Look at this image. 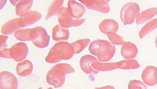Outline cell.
<instances>
[{
    "mask_svg": "<svg viewBox=\"0 0 157 89\" xmlns=\"http://www.w3.org/2000/svg\"><path fill=\"white\" fill-rule=\"evenodd\" d=\"M42 17V15L37 11H31L18 18V25L21 27L25 28L36 24Z\"/></svg>",
    "mask_w": 157,
    "mask_h": 89,
    "instance_id": "30bf717a",
    "label": "cell"
},
{
    "mask_svg": "<svg viewBox=\"0 0 157 89\" xmlns=\"http://www.w3.org/2000/svg\"><path fill=\"white\" fill-rule=\"evenodd\" d=\"M53 68L60 70L65 75L72 74L75 72V69L72 66L66 63H59L54 66Z\"/></svg>",
    "mask_w": 157,
    "mask_h": 89,
    "instance_id": "83f0119b",
    "label": "cell"
},
{
    "mask_svg": "<svg viewBox=\"0 0 157 89\" xmlns=\"http://www.w3.org/2000/svg\"><path fill=\"white\" fill-rule=\"evenodd\" d=\"M94 89H115L114 86L111 85H107V86L100 87H95Z\"/></svg>",
    "mask_w": 157,
    "mask_h": 89,
    "instance_id": "d6a6232c",
    "label": "cell"
},
{
    "mask_svg": "<svg viewBox=\"0 0 157 89\" xmlns=\"http://www.w3.org/2000/svg\"><path fill=\"white\" fill-rule=\"evenodd\" d=\"M156 28H157V18L149 21L144 25L139 32V37L140 39L144 38L148 33H151Z\"/></svg>",
    "mask_w": 157,
    "mask_h": 89,
    "instance_id": "603a6c76",
    "label": "cell"
},
{
    "mask_svg": "<svg viewBox=\"0 0 157 89\" xmlns=\"http://www.w3.org/2000/svg\"><path fill=\"white\" fill-rule=\"evenodd\" d=\"M31 41L37 48H44L49 45L50 36L44 27L37 26L31 29Z\"/></svg>",
    "mask_w": 157,
    "mask_h": 89,
    "instance_id": "7a4b0ae2",
    "label": "cell"
},
{
    "mask_svg": "<svg viewBox=\"0 0 157 89\" xmlns=\"http://www.w3.org/2000/svg\"><path fill=\"white\" fill-rule=\"evenodd\" d=\"M18 80L15 75L9 71L0 74V89H18Z\"/></svg>",
    "mask_w": 157,
    "mask_h": 89,
    "instance_id": "ba28073f",
    "label": "cell"
},
{
    "mask_svg": "<svg viewBox=\"0 0 157 89\" xmlns=\"http://www.w3.org/2000/svg\"><path fill=\"white\" fill-rule=\"evenodd\" d=\"M104 41V40L97 39L90 42L89 47V51L91 54L94 56H97L98 51L99 50L100 45L103 44Z\"/></svg>",
    "mask_w": 157,
    "mask_h": 89,
    "instance_id": "f1b7e54d",
    "label": "cell"
},
{
    "mask_svg": "<svg viewBox=\"0 0 157 89\" xmlns=\"http://www.w3.org/2000/svg\"><path fill=\"white\" fill-rule=\"evenodd\" d=\"M70 35L69 29L62 27L59 24L55 25L52 29V38L55 41H66L69 39Z\"/></svg>",
    "mask_w": 157,
    "mask_h": 89,
    "instance_id": "5bb4252c",
    "label": "cell"
},
{
    "mask_svg": "<svg viewBox=\"0 0 157 89\" xmlns=\"http://www.w3.org/2000/svg\"><path fill=\"white\" fill-rule=\"evenodd\" d=\"M75 50L68 42H59L52 46L45 57L48 64H59L63 60H69L74 56Z\"/></svg>",
    "mask_w": 157,
    "mask_h": 89,
    "instance_id": "6da1fadb",
    "label": "cell"
},
{
    "mask_svg": "<svg viewBox=\"0 0 157 89\" xmlns=\"http://www.w3.org/2000/svg\"><path fill=\"white\" fill-rule=\"evenodd\" d=\"M121 61L116 62H101L99 61L97 62L92 64V67L99 71H110L115 70L121 67Z\"/></svg>",
    "mask_w": 157,
    "mask_h": 89,
    "instance_id": "d6986e66",
    "label": "cell"
},
{
    "mask_svg": "<svg viewBox=\"0 0 157 89\" xmlns=\"http://www.w3.org/2000/svg\"><path fill=\"white\" fill-rule=\"evenodd\" d=\"M33 1L32 0L20 1L15 6L16 15L20 17L27 12H30L31 9L33 7Z\"/></svg>",
    "mask_w": 157,
    "mask_h": 89,
    "instance_id": "ffe728a7",
    "label": "cell"
},
{
    "mask_svg": "<svg viewBox=\"0 0 157 89\" xmlns=\"http://www.w3.org/2000/svg\"><path fill=\"white\" fill-rule=\"evenodd\" d=\"M116 48L111 42L105 40L100 45L97 56L100 62H108L114 56Z\"/></svg>",
    "mask_w": 157,
    "mask_h": 89,
    "instance_id": "52a82bcc",
    "label": "cell"
},
{
    "mask_svg": "<svg viewBox=\"0 0 157 89\" xmlns=\"http://www.w3.org/2000/svg\"><path fill=\"white\" fill-rule=\"evenodd\" d=\"M99 29L101 33L105 35L109 32L117 33L119 30V24L114 20L105 19L100 23Z\"/></svg>",
    "mask_w": 157,
    "mask_h": 89,
    "instance_id": "ac0fdd59",
    "label": "cell"
},
{
    "mask_svg": "<svg viewBox=\"0 0 157 89\" xmlns=\"http://www.w3.org/2000/svg\"><path fill=\"white\" fill-rule=\"evenodd\" d=\"M90 40L88 38L79 39L75 42H73L71 44H72L73 48L75 50V54H79L82 51L84 50L88 45L90 44Z\"/></svg>",
    "mask_w": 157,
    "mask_h": 89,
    "instance_id": "cb8c5ba5",
    "label": "cell"
},
{
    "mask_svg": "<svg viewBox=\"0 0 157 89\" xmlns=\"http://www.w3.org/2000/svg\"><path fill=\"white\" fill-rule=\"evenodd\" d=\"M31 29L29 28L22 29L18 30L14 34L16 39L21 42L31 41L30 33Z\"/></svg>",
    "mask_w": 157,
    "mask_h": 89,
    "instance_id": "d4e9b609",
    "label": "cell"
},
{
    "mask_svg": "<svg viewBox=\"0 0 157 89\" xmlns=\"http://www.w3.org/2000/svg\"><path fill=\"white\" fill-rule=\"evenodd\" d=\"M121 69L123 70H133L140 68L138 61L135 59L125 60L121 61Z\"/></svg>",
    "mask_w": 157,
    "mask_h": 89,
    "instance_id": "484cf974",
    "label": "cell"
},
{
    "mask_svg": "<svg viewBox=\"0 0 157 89\" xmlns=\"http://www.w3.org/2000/svg\"><path fill=\"white\" fill-rule=\"evenodd\" d=\"M8 36L4 35H0V44H1V50H2L4 48H7V40L9 39Z\"/></svg>",
    "mask_w": 157,
    "mask_h": 89,
    "instance_id": "4dcf8cb0",
    "label": "cell"
},
{
    "mask_svg": "<svg viewBox=\"0 0 157 89\" xmlns=\"http://www.w3.org/2000/svg\"><path fill=\"white\" fill-rule=\"evenodd\" d=\"M10 53L11 59L16 62H21L26 60L29 55V46L24 42H19L10 48Z\"/></svg>",
    "mask_w": 157,
    "mask_h": 89,
    "instance_id": "5b68a950",
    "label": "cell"
},
{
    "mask_svg": "<svg viewBox=\"0 0 157 89\" xmlns=\"http://www.w3.org/2000/svg\"><path fill=\"white\" fill-rule=\"evenodd\" d=\"M22 29L18 25V18H13L3 24L1 29V32L4 35L15 34L18 30Z\"/></svg>",
    "mask_w": 157,
    "mask_h": 89,
    "instance_id": "e0dca14e",
    "label": "cell"
},
{
    "mask_svg": "<svg viewBox=\"0 0 157 89\" xmlns=\"http://www.w3.org/2000/svg\"><path fill=\"white\" fill-rule=\"evenodd\" d=\"M20 1H16V0H11L10 1V3L12 4L13 6H16L17 5V4Z\"/></svg>",
    "mask_w": 157,
    "mask_h": 89,
    "instance_id": "e575fe53",
    "label": "cell"
},
{
    "mask_svg": "<svg viewBox=\"0 0 157 89\" xmlns=\"http://www.w3.org/2000/svg\"><path fill=\"white\" fill-rule=\"evenodd\" d=\"M0 56L1 58H4V59H11L10 53V48H6L1 50Z\"/></svg>",
    "mask_w": 157,
    "mask_h": 89,
    "instance_id": "1f68e13d",
    "label": "cell"
},
{
    "mask_svg": "<svg viewBox=\"0 0 157 89\" xmlns=\"http://www.w3.org/2000/svg\"><path fill=\"white\" fill-rule=\"evenodd\" d=\"M66 75L57 68H52L46 76V82L55 88H60L66 81Z\"/></svg>",
    "mask_w": 157,
    "mask_h": 89,
    "instance_id": "8992f818",
    "label": "cell"
},
{
    "mask_svg": "<svg viewBox=\"0 0 157 89\" xmlns=\"http://www.w3.org/2000/svg\"><path fill=\"white\" fill-rule=\"evenodd\" d=\"M140 14V7L136 2H129L125 4L121 8L120 17L124 25L133 24Z\"/></svg>",
    "mask_w": 157,
    "mask_h": 89,
    "instance_id": "3957f363",
    "label": "cell"
},
{
    "mask_svg": "<svg viewBox=\"0 0 157 89\" xmlns=\"http://www.w3.org/2000/svg\"><path fill=\"white\" fill-rule=\"evenodd\" d=\"M144 83L148 86H152L157 84V68L154 66H148L142 74Z\"/></svg>",
    "mask_w": 157,
    "mask_h": 89,
    "instance_id": "4fadbf2b",
    "label": "cell"
},
{
    "mask_svg": "<svg viewBox=\"0 0 157 89\" xmlns=\"http://www.w3.org/2000/svg\"><path fill=\"white\" fill-rule=\"evenodd\" d=\"M106 35L112 44L114 45H123L125 42L121 36L117 35L116 33L109 32L106 33Z\"/></svg>",
    "mask_w": 157,
    "mask_h": 89,
    "instance_id": "4316f807",
    "label": "cell"
},
{
    "mask_svg": "<svg viewBox=\"0 0 157 89\" xmlns=\"http://www.w3.org/2000/svg\"></svg>",
    "mask_w": 157,
    "mask_h": 89,
    "instance_id": "74e56055",
    "label": "cell"
},
{
    "mask_svg": "<svg viewBox=\"0 0 157 89\" xmlns=\"http://www.w3.org/2000/svg\"><path fill=\"white\" fill-rule=\"evenodd\" d=\"M155 46H156V47H157V37H156V39H155Z\"/></svg>",
    "mask_w": 157,
    "mask_h": 89,
    "instance_id": "d590c367",
    "label": "cell"
},
{
    "mask_svg": "<svg viewBox=\"0 0 157 89\" xmlns=\"http://www.w3.org/2000/svg\"><path fill=\"white\" fill-rule=\"evenodd\" d=\"M7 2V0H6V1L5 0H1V10L3 9L5 6L6 5Z\"/></svg>",
    "mask_w": 157,
    "mask_h": 89,
    "instance_id": "836d02e7",
    "label": "cell"
},
{
    "mask_svg": "<svg viewBox=\"0 0 157 89\" xmlns=\"http://www.w3.org/2000/svg\"><path fill=\"white\" fill-rule=\"evenodd\" d=\"M79 2L84 5L87 9L102 14H106L110 10L109 2L106 0H84L80 1Z\"/></svg>",
    "mask_w": 157,
    "mask_h": 89,
    "instance_id": "9c48e42d",
    "label": "cell"
},
{
    "mask_svg": "<svg viewBox=\"0 0 157 89\" xmlns=\"http://www.w3.org/2000/svg\"><path fill=\"white\" fill-rule=\"evenodd\" d=\"M63 3L64 1L63 0H57L52 1V3H50L48 7L45 20H48L55 16L58 15L61 8L63 7Z\"/></svg>",
    "mask_w": 157,
    "mask_h": 89,
    "instance_id": "7402d4cb",
    "label": "cell"
},
{
    "mask_svg": "<svg viewBox=\"0 0 157 89\" xmlns=\"http://www.w3.org/2000/svg\"><path fill=\"white\" fill-rule=\"evenodd\" d=\"M99 61L98 58L90 55H85L82 56L79 61L80 67L82 71L88 75H96L99 71L92 67V64Z\"/></svg>",
    "mask_w": 157,
    "mask_h": 89,
    "instance_id": "8fae6325",
    "label": "cell"
},
{
    "mask_svg": "<svg viewBox=\"0 0 157 89\" xmlns=\"http://www.w3.org/2000/svg\"><path fill=\"white\" fill-rule=\"evenodd\" d=\"M157 15V7H151L147 9L140 12L137 16L136 20V24L138 25L144 24Z\"/></svg>",
    "mask_w": 157,
    "mask_h": 89,
    "instance_id": "44dd1931",
    "label": "cell"
},
{
    "mask_svg": "<svg viewBox=\"0 0 157 89\" xmlns=\"http://www.w3.org/2000/svg\"><path fill=\"white\" fill-rule=\"evenodd\" d=\"M67 6L70 15L75 19H81L86 12L85 6L76 1L70 0Z\"/></svg>",
    "mask_w": 157,
    "mask_h": 89,
    "instance_id": "7c38bea8",
    "label": "cell"
},
{
    "mask_svg": "<svg viewBox=\"0 0 157 89\" xmlns=\"http://www.w3.org/2000/svg\"><path fill=\"white\" fill-rule=\"evenodd\" d=\"M121 54L126 60L133 59L137 56L138 50L136 44L130 42H125L121 48Z\"/></svg>",
    "mask_w": 157,
    "mask_h": 89,
    "instance_id": "2e32d148",
    "label": "cell"
},
{
    "mask_svg": "<svg viewBox=\"0 0 157 89\" xmlns=\"http://www.w3.org/2000/svg\"><path fill=\"white\" fill-rule=\"evenodd\" d=\"M33 71V64L29 60H25L18 62L16 67L17 74L21 77H27L30 75Z\"/></svg>",
    "mask_w": 157,
    "mask_h": 89,
    "instance_id": "9a60e30c",
    "label": "cell"
},
{
    "mask_svg": "<svg viewBox=\"0 0 157 89\" xmlns=\"http://www.w3.org/2000/svg\"><path fill=\"white\" fill-rule=\"evenodd\" d=\"M58 21L61 26L65 29H69L73 27H78L84 24L86 19H75L72 17L67 7H63L61 8L58 15Z\"/></svg>",
    "mask_w": 157,
    "mask_h": 89,
    "instance_id": "277c9868",
    "label": "cell"
},
{
    "mask_svg": "<svg viewBox=\"0 0 157 89\" xmlns=\"http://www.w3.org/2000/svg\"><path fill=\"white\" fill-rule=\"evenodd\" d=\"M42 89V87H39V88H38V89ZM52 89V87H48V89Z\"/></svg>",
    "mask_w": 157,
    "mask_h": 89,
    "instance_id": "8d00e7d4",
    "label": "cell"
},
{
    "mask_svg": "<svg viewBox=\"0 0 157 89\" xmlns=\"http://www.w3.org/2000/svg\"><path fill=\"white\" fill-rule=\"evenodd\" d=\"M128 87V89H147L145 83L138 80L130 81Z\"/></svg>",
    "mask_w": 157,
    "mask_h": 89,
    "instance_id": "f546056e",
    "label": "cell"
}]
</instances>
